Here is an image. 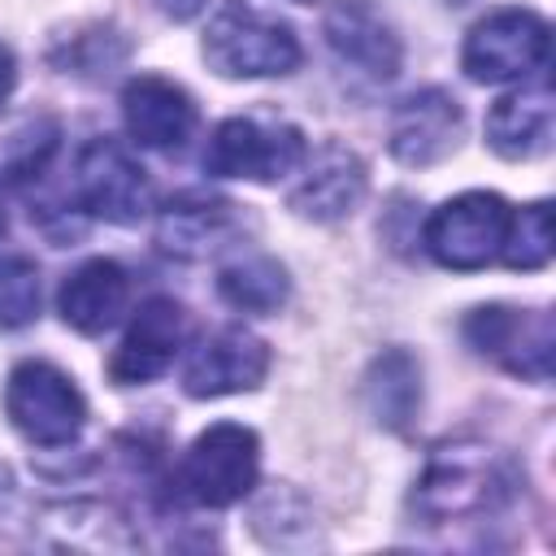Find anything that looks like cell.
I'll return each instance as SVG.
<instances>
[{"label":"cell","mask_w":556,"mask_h":556,"mask_svg":"<svg viewBox=\"0 0 556 556\" xmlns=\"http://www.w3.org/2000/svg\"><path fill=\"white\" fill-rule=\"evenodd\" d=\"M517 491V473L504 452L478 439L443 443L430 452L426 469L413 482V513L430 526L491 517Z\"/></svg>","instance_id":"6da1fadb"},{"label":"cell","mask_w":556,"mask_h":556,"mask_svg":"<svg viewBox=\"0 0 556 556\" xmlns=\"http://www.w3.org/2000/svg\"><path fill=\"white\" fill-rule=\"evenodd\" d=\"M204 61L222 78H274L300 65V39L282 17L226 0L204 30Z\"/></svg>","instance_id":"7a4b0ae2"},{"label":"cell","mask_w":556,"mask_h":556,"mask_svg":"<svg viewBox=\"0 0 556 556\" xmlns=\"http://www.w3.org/2000/svg\"><path fill=\"white\" fill-rule=\"evenodd\" d=\"M508 222H513V208H508L504 195H495V191H465V195L443 200L426 217L421 243H426V252L443 269L469 274V269H482V265H491L500 256Z\"/></svg>","instance_id":"3957f363"},{"label":"cell","mask_w":556,"mask_h":556,"mask_svg":"<svg viewBox=\"0 0 556 556\" xmlns=\"http://www.w3.org/2000/svg\"><path fill=\"white\" fill-rule=\"evenodd\" d=\"M256 473H261L256 430H248L239 421H217L204 434H195V443L187 447L178 486L187 500H195L204 508H226L256 486Z\"/></svg>","instance_id":"277c9868"},{"label":"cell","mask_w":556,"mask_h":556,"mask_svg":"<svg viewBox=\"0 0 556 556\" xmlns=\"http://www.w3.org/2000/svg\"><path fill=\"white\" fill-rule=\"evenodd\" d=\"M9 421L39 447H65L78 439L87 421V400L70 374L48 361H22L4 387Z\"/></svg>","instance_id":"5b68a950"},{"label":"cell","mask_w":556,"mask_h":556,"mask_svg":"<svg viewBox=\"0 0 556 556\" xmlns=\"http://www.w3.org/2000/svg\"><path fill=\"white\" fill-rule=\"evenodd\" d=\"M552 30L534 9H495L469 35L460 65L473 83H513L534 78L547 65Z\"/></svg>","instance_id":"8992f818"},{"label":"cell","mask_w":556,"mask_h":556,"mask_svg":"<svg viewBox=\"0 0 556 556\" xmlns=\"http://www.w3.org/2000/svg\"><path fill=\"white\" fill-rule=\"evenodd\" d=\"M308 148L304 135L287 122H256V117H230L208 135L204 148V169L217 178H252V182H274L287 178L304 165Z\"/></svg>","instance_id":"52a82bcc"},{"label":"cell","mask_w":556,"mask_h":556,"mask_svg":"<svg viewBox=\"0 0 556 556\" xmlns=\"http://www.w3.org/2000/svg\"><path fill=\"white\" fill-rule=\"evenodd\" d=\"M465 339L478 356L504 365L517 378L547 382L552 378V313L547 308H513V304H482L465 317Z\"/></svg>","instance_id":"ba28073f"},{"label":"cell","mask_w":556,"mask_h":556,"mask_svg":"<svg viewBox=\"0 0 556 556\" xmlns=\"http://www.w3.org/2000/svg\"><path fill=\"white\" fill-rule=\"evenodd\" d=\"M74 204L91 217L130 226L152 208V187L143 165L117 139H91L74 156Z\"/></svg>","instance_id":"9c48e42d"},{"label":"cell","mask_w":556,"mask_h":556,"mask_svg":"<svg viewBox=\"0 0 556 556\" xmlns=\"http://www.w3.org/2000/svg\"><path fill=\"white\" fill-rule=\"evenodd\" d=\"M265 374H269L265 339H256L243 326H226V330H213L208 339H200L191 348V356L182 365V387L195 400H217V395L261 387Z\"/></svg>","instance_id":"30bf717a"},{"label":"cell","mask_w":556,"mask_h":556,"mask_svg":"<svg viewBox=\"0 0 556 556\" xmlns=\"http://www.w3.org/2000/svg\"><path fill=\"white\" fill-rule=\"evenodd\" d=\"M182 339H187V313H182V304L169 300V295L143 300V304L135 308V321H130L126 339L117 343V352H113V361H109L113 382L135 387V382L161 378V374L174 365Z\"/></svg>","instance_id":"8fae6325"},{"label":"cell","mask_w":556,"mask_h":556,"mask_svg":"<svg viewBox=\"0 0 556 556\" xmlns=\"http://www.w3.org/2000/svg\"><path fill=\"white\" fill-rule=\"evenodd\" d=\"M465 130V113L456 104V96H447L443 87H421L413 96H404L391 113V156L404 165H434L443 161Z\"/></svg>","instance_id":"7c38bea8"},{"label":"cell","mask_w":556,"mask_h":556,"mask_svg":"<svg viewBox=\"0 0 556 556\" xmlns=\"http://www.w3.org/2000/svg\"><path fill=\"white\" fill-rule=\"evenodd\" d=\"M122 117H126L130 139L143 143V148H156V152H178L191 139V130H195L191 96L178 83L156 78V74H143V78L126 83Z\"/></svg>","instance_id":"4fadbf2b"},{"label":"cell","mask_w":556,"mask_h":556,"mask_svg":"<svg viewBox=\"0 0 556 556\" xmlns=\"http://www.w3.org/2000/svg\"><path fill=\"white\" fill-rule=\"evenodd\" d=\"M326 43L343 65H352L374 83H391L400 74V56H404L400 39L365 0H339L326 13Z\"/></svg>","instance_id":"5bb4252c"},{"label":"cell","mask_w":556,"mask_h":556,"mask_svg":"<svg viewBox=\"0 0 556 556\" xmlns=\"http://www.w3.org/2000/svg\"><path fill=\"white\" fill-rule=\"evenodd\" d=\"M365 195V165L356 152L339 148V143H326L313 161L304 156V178L291 187L287 204L300 213V217H313V222H339L348 217Z\"/></svg>","instance_id":"9a60e30c"},{"label":"cell","mask_w":556,"mask_h":556,"mask_svg":"<svg viewBox=\"0 0 556 556\" xmlns=\"http://www.w3.org/2000/svg\"><path fill=\"white\" fill-rule=\"evenodd\" d=\"M552 87L547 78H534L508 96H500L486 113V143L508 161H530L547 152L552 143Z\"/></svg>","instance_id":"2e32d148"},{"label":"cell","mask_w":556,"mask_h":556,"mask_svg":"<svg viewBox=\"0 0 556 556\" xmlns=\"http://www.w3.org/2000/svg\"><path fill=\"white\" fill-rule=\"evenodd\" d=\"M230 235H235V204L222 195H204V191L174 195L156 217V243L182 261L217 252Z\"/></svg>","instance_id":"e0dca14e"},{"label":"cell","mask_w":556,"mask_h":556,"mask_svg":"<svg viewBox=\"0 0 556 556\" xmlns=\"http://www.w3.org/2000/svg\"><path fill=\"white\" fill-rule=\"evenodd\" d=\"M126 300H130L126 269L104 256L78 265L56 291V308L65 326H74L78 334H104L126 313Z\"/></svg>","instance_id":"ac0fdd59"},{"label":"cell","mask_w":556,"mask_h":556,"mask_svg":"<svg viewBox=\"0 0 556 556\" xmlns=\"http://www.w3.org/2000/svg\"><path fill=\"white\" fill-rule=\"evenodd\" d=\"M217 291L226 295V304H235L243 313H278L287 304V295H291V278L274 256L243 252V256L222 265Z\"/></svg>","instance_id":"d6986e66"},{"label":"cell","mask_w":556,"mask_h":556,"mask_svg":"<svg viewBox=\"0 0 556 556\" xmlns=\"http://www.w3.org/2000/svg\"><path fill=\"white\" fill-rule=\"evenodd\" d=\"M365 400H369V413H374L382 426H391V430L408 426V417H413L417 404H421V374H417V361H413L408 352H400V348L382 352V356L374 361L369 378H365Z\"/></svg>","instance_id":"ffe728a7"},{"label":"cell","mask_w":556,"mask_h":556,"mask_svg":"<svg viewBox=\"0 0 556 556\" xmlns=\"http://www.w3.org/2000/svg\"><path fill=\"white\" fill-rule=\"evenodd\" d=\"M552 243H556V235H552V204L539 200V204H526L521 213H513L500 256L513 269H543L552 261Z\"/></svg>","instance_id":"44dd1931"},{"label":"cell","mask_w":556,"mask_h":556,"mask_svg":"<svg viewBox=\"0 0 556 556\" xmlns=\"http://www.w3.org/2000/svg\"><path fill=\"white\" fill-rule=\"evenodd\" d=\"M39 313V269L26 256H0V330H17Z\"/></svg>","instance_id":"7402d4cb"},{"label":"cell","mask_w":556,"mask_h":556,"mask_svg":"<svg viewBox=\"0 0 556 556\" xmlns=\"http://www.w3.org/2000/svg\"><path fill=\"white\" fill-rule=\"evenodd\" d=\"M156 9L165 17H174V22H187V17H195L204 9V0H156Z\"/></svg>","instance_id":"603a6c76"},{"label":"cell","mask_w":556,"mask_h":556,"mask_svg":"<svg viewBox=\"0 0 556 556\" xmlns=\"http://www.w3.org/2000/svg\"><path fill=\"white\" fill-rule=\"evenodd\" d=\"M13 83H17V61H13V52H9L4 43H0V104L9 100Z\"/></svg>","instance_id":"cb8c5ba5"},{"label":"cell","mask_w":556,"mask_h":556,"mask_svg":"<svg viewBox=\"0 0 556 556\" xmlns=\"http://www.w3.org/2000/svg\"><path fill=\"white\" fill-rule=\"evenodd\" d=\"M0 230H4V187H0Z\"/></svg>","instance_id":"d4e9b609"},{"label":"cell","mask_w":556,"mask_h":556,"mask_svg":"<svg viewBox=\"0 0 556 556\" xmlns=\"http://www.w3.org/2000/svg\"><path fill=\"white\" fill-rule=\"evenodd\" d=\"M295 4H313V0H295Z\"/></svg>","instance_id":"484cf974"}]
</instances>
